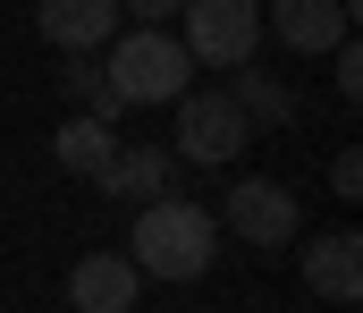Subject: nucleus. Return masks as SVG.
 <instances>
[{
    "mask_svg": "<svg viewBox=\"0 0 363 313\" xmlns=\"http://www.w3.org/2000/svg\"><path fill=\"white\" fill-rule=\"evenodd\" d=\"M34 26L60 51H101L118 34V0H34Z\"/></svg>",
    "mask_w": 363,
    "mask_h": 313,
    "instance_id": "10",
    "label": "nucleus"
},
{
    "mask_svg": "<svg viewBox=\"0 0 363 313\" xmlns=\"http://www.w3.org/2000/svg\"><path fill=\"white\" fill-rule=\"evenodd\" d=\"M220 204H228V212H211V220H220L228 237L262 246V254H271V246H296V229H304V212H296V195H287L279 178H237Z\"/></svg>",
    "mask_w": 363,
    "mask_h": 313,
    "instance_id": "5",
    "label": "nucleus"
},
{
    "mask_svg": "<svg viewBox=\"0 0 363 313\" xmlns=\"http://www.w3.org/2000/svg\"><path fill=\"white\" fill-rule=\"evenodd\" d=\"M135 297H144V271L127 254H85L68 271V305L77 313H135Z\"/></svg>",
    "mask_w": 363,
    "mask_h": 313,
    "instance_id": "9",
    "label": "nucleus"
},
{
    "mask_svg": "<svg viewBox=\"0 0 363 313\" xmlns=\"http://www.w3.org/2000/svg\"><path fill=\"white\" fill-rule=\"evenodd\" d=\"M51 153H60V170H68V178H101V170H110V153H118V136H110V119L77 110V119L51 136Z\"/></svg>",
    "mask_w": 363,
    "mask_h": 313,
    "instance_id": "12",
    "label": "nucleus"
},
{
    "mask_svg": "<svg viewBox=\"0 0 363 313\" xmlns=\"http://www.w3.org/2000/svg\"><path fill=\"white\" fill-rule=\"evenodd\" d=\"M178 43L194 68H245L262 51V0H186Z\"/></svg>",
    "mask_w": 363,
    "mask_h": 313,
    "instance_id": "3",
    "label": "nucleus"
},
{
    "mask_svg": "<svg viewBox=\"0 0 363 313\" xmlns=\"http://www.w3.org/2000/svg\"><path fill=\"white\" fill-rule=\"evenodd\" d=\"M60 85L93 110V119H118V94H110V77H101V60L93 51H68V68H60Z\"/></svg>",
    "mask_w": 363,
    "mask_h": 313,
    "instance_id": "13",
    "label": "nucleus"
},
{
    "mask_svg": "<svg viewBox=\"0 0 363 313\" xmlns=\"http://www.w3.org/2000/svg\"><path fill=\"white\" fill-rule=\"evenodd\" d=\"M330 77H338V94H347V102H363V51H355V34L330 51Z\"/></svg>",
    "mask_w": 363,
    "mask_h": 313,
    "instance_id": "14",
    "label": "nucleus"
},
{
    "mask_svg": "<svg viewBox=\"0 0 363 313\" xmlns=\"http://www.w3.org/2000/svg\"><path fill=\"white\" fill-rule=\"evenodd\" d=\"M228 102L245 110V127H254V136H262V127H287V119H296V94L279 85L271 68H254V60H245V68H228Z\"/></svg>",
    "mask_w": 363,
    "mask_h": 313,
    "instance_id": "11",
    "label": "nucleus"
},
{
    "mask_svg": "<svg viewBox=\"0 0 363 313\" xmlns=\"http://www.w3.org/2000/svg\"><path fill=\"white\" fill-rule=\"evenodd\" d=\"M245 144H254V127H245V110L228 102V94H178V161L228 170Z\"/></svg>",
    "mask_w": 363,
    "mask_h": 313,
    "instance_id": "4",
    "label": "nucleus"
},
{
    "mask_svg": "<svg viewBox=\"0 0 363 313\" xmlns=\"http://www.w3.org/2000/svg\"><path fill=\"white\" fill-rule=\"evenodd\" d=\"M93 187H101L110 204H161V195H178V153H161V144H118Z\"/></svg>",
    "mask_w": 363,
    "mask_h": 313,
    "instance_id": "7",
    "label": "nucleus"
},
{
    "mask_svg": "<svg viewBox=\"0 0 363 313\" xmlns=\"http://www.w3.org/2000/svg\"><path fill=\"white\" fill-rule=\"evenodd\" d=\"M118 9H127L135 26H169V17H178V9H186V0H118Z\"/></svg>",
    "mask_w": 363,
    "mask_h": 313,
    "instance_id": "16",
    "label": "nucleus"
},
{
    "mask_svg": "<svg viewBox=\"0 0 363 313\" xmlns=\"http://www.w3.org/2000/svg\"><path fill=\"white\" fill-rule=\"evenodd\" d=\"M127 263L144 271V280H203L211 263H220V220L203 204H186V195H161V204H135V237H127Z\"/></svg>",
    "mask_w": 363,
    "mask_h": 313,
    "instance_id": "1",
    "label": "nucleus"
},
{
    "mask_svg": "<svg viewBox=\"0 0 363 313\" xmlns=\"http://www.w3.org/2000/svg\"><path fill=\"white\" fill-rule=\"evenodd\" d=\"M271 26L287 51H304V60H330L347 34H355V0H271Z\"/></svg>",
    "mask_w": 363,
    "mask_h": 313,
    "instance_id": "6",
    "label": "nucleus"
},
{
    "mask_svg": "<svg viewBox=\"0 0 363 313\" xmlns=\"http://www.w3.org/2000/svg\"><path fill=\"white\" fill-rule=\"evenodd\" d=\"M110 94H118V110H161L186 94V77H194V60H186V43L169 34V26H135V34H118L110 43Z\"/></svg>",
    "mask_w": 363,
    "mask_h": 313,
    "instance_id": "2",
    "label": "nucleus"
},
{
    "mask_svg": "<svg viewBox=\"0 0 363 313\" xmlns=\"http://www.w3.org/2000/svg\"><path fill=\"white\" fill-rule=\"evenodd\" d=\"M304 288H313L321 305H355L363 297V237L355 229H321V237L304 246Z\"/></svg>",
    "mask_w": 363,
    "mask_h": 313,
    "instance_id": "8",
    "label": "nucleus"
},
{
    "mask_svg": "<svg viewBox=\"0 0 363 313\" xmlns=\"http://www.w3.org/2000/svg\"><path fill=\"white\" fill-rule=\"evenodd\" d=\"M330 187L355 204V195H363V153H338V161H330Z\"/></svg>",
    "mask_w": 363,
    "mask_h": 313,
    "instance_id": "15",
    "label": "nucleus"
}]
</instances>
